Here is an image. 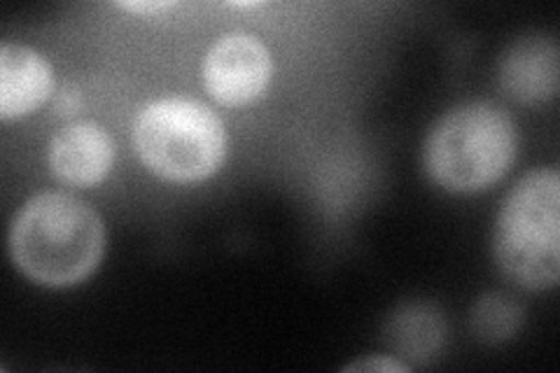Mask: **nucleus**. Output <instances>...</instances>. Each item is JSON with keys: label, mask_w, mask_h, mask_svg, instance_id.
<instances>
[{"label": "nucleus", "mask_w": 560, "mask_h": 373, "mask_svg": "<svg viewBox=\"0 0 560 373\" xmlns=\"http://www.w3.org/2000/svg\"><path fill=\"white\" fill-rule=\"evenodd\" d=\"M103 253L101 215L68 191L35 194L10 226L14 266L45 288L78 285L98 269Z\"/></svg>", "instance_id": "1"}, {"label": "nucleus", "mask_w": 560, "mask_h": 373, "mask_svg": "<svg viewBox=\"0 0 560 373\" xmlns=\"http://www.w3.org/2000/svg\"><path fill=\"white\" fill-rule=\"evenodd\" d=\"M516 127L504 108L469 101L434 124L423 145L432 180L455 194H475L500 183L516 159Z\"/></svg>", "instance_id": "2"}, {"label": "nucleus", "mask_w": 560, "mask_h": 373, "mask_svg": "<svg viewBox=\"0 0 560 373\" xmlns=\"http://www.w3.org/2000/svg\"><path fill=\"white\" fill-rule=\"evenodd\" d=\"M493 255L514 285L541 292L560 280V175L537 168L506 194L493 231Z\"/></svg>", "instance_id": "3"}, {"label": "nucleus", "mask_w": 560, "mask_h": 373, "mask_svg": "<svg viewBox=\"0 0 560 373\" xmlns=\"http://www.w3.org/2000/svg\"><path fill=\"white\" fill-rule=\"evenodd\" d=\"M226 143L222 119L195 98L152 101L133 124L140 162L166 183H201L215 175L226 156Z\"/></svg>", "instance_id": "4"}, {"label": "nucleus", "mask_w": 560, "mask_h": 373, "mask_svg": "<svg viewBox=\"0 0 560 373\" xmlns=\"http://www.w3.org/2000/svg\"><path fill=\"white\" fill-rule=\"evenodd\" d=\"M201 73L210 98L224 108H241L267 92L273 73L271 51L250 33H226L208 49Z\"/></svg>", "instance_id": "5"}, {"label": "nucleus", "mask_w": 560, "mask_h": 373, "mask_svg": "<svg viewBox=\"0 0 560 373\" xmlns=\"http://www.w3.org/2000/svg\"><path fill=\"white\" fill-rule=\"evenodd\" d=\"M47 162L59 183L90 189L113 171L115 140L96 121H73L51 138Z\"/></svg>", "instance_id": "6"}, {"label": "nucleus", "mask_w": 560, "mask_h": 373, "mask_svg": "<svg viewBox=\"0 0 560 373\" xmlns=\"http://www.w3.org/2000/svg\"><path fill=\"white\" fill-rule=\"evenodd\" d=\"M558 43L545 33L523 35L500 59V86L516 103L535 105L558 94Z\"/></svg>", "instance_id": "7"}, {"label": "nucleus", "mask_w": 560, "mask_h": 373, "mask_svg": "<svg viewBox=\"0 0 560 373\" xmlns=\"http://www.w3.org/2000/svg\"><path fill=\"white\" fill-rule=\"evenodd\" d=\"M55 78L40 51L20 43L0 47V119L28 117L49 98Z\"/></svg>", "instance_id": "8"}, {"label": "nucleus", "mask_w": 560, "mask_h": 373, "mask_svg": "<svg viewBox=\"0 0 560 373\" xmlns=\"http://www.w3.org/2000/svg\"><path fill=\"white\" fill-rule=\"evenodd\" d=\"M385 343L401 358L430 360L442 348L446 325L442 313L430 304H407L393 313L385 325Z\"/></svg>", "instance_id": "9"}, {"label": "nucleus", "mask_w": 560, "mask_h": 373, "mask_svg": "<svg viewBox=\"0 0 560 373\" xmlns=\"http://www.w3.org/2000/svg\"><path fill=\"white\" fill-rule=\"evenodd\" d=\"M523 308L510 294H483L471 308V329L483 343H502L521 329Z\"/></svg>", "instance_id": "10"}, {"label": "nucleus", "mask_w": 560, "mask_h": 373, "mask_svg": "<svg viewBox=\"0 0 560 373\" xmlns=\"http://www.w3.org/2000/svg\"><path fill=\"white\" fill-rule=\"evenodd\" d=\"M343 371H383V373H407L409 364L399 362L397 358H388V354H381V358H366L360 362L348 364Z\"/></svg>", "instance_id": "11"}, {"label": "nucleus", "mask_w": 560, "mask_h": 373, "mask_svg": "<svg viewBox=\"0 0 560 373\" xmlns=\"http://www.w3.org/2000/svg\"><path fill=\"white\" fill-rule=\"evenodd\" d=\"M175 5L178 3H173V0H121V3H117V8L133 14H156Z\"/></svg>", "instance_id": "12"}, {"label": "nucleus", "mask_w": 560, "mask_h": 373, "mask_svg": "<svg viewBox=\"0 0 560 373\" xmlns=\"http://www.w3.org/2000/svg\"><path fill=\"white\" fill-rule=\"evenodd\" d=\"M80 108H82V98L75 89H70V86L61 89V94L57 98V113L66 117V115H75Z\"/></svg>", "instance_id": "13"}, {"label": "nucleus", "mask_w": 560, "mask_h": 373, "mask_svg": "<svg viewBox=\"0 0 560 373\" xmlns=\"http://www.w3.org/2000/svg\"><path fill=\"white\" fill-rule=\"evenodd\" d=\"M234 8H257L259 3H232Z\"/></svg>", "instance_id": "14"}]
</instances>
